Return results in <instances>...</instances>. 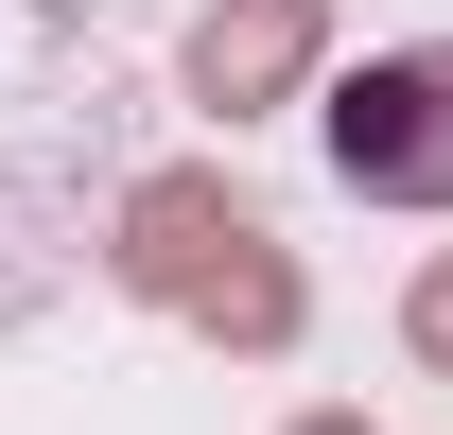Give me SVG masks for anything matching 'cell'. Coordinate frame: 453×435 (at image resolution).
<instances>
[{
    "label": "cell",
    "instance_id": "1",
    "mask_svg": "<svg viewBox=\"0 0 453 435\" xmlns=\"http://www.w3.org/2000/svg\"><path fill=\"white\" fill-rule=\"evenodd\" d=\"M122 296H157V314H192V331H226V348H296V262H280V226L244 210L210 157H174V174H140L122 192Z\"/></svg>",
    "mask_w": 453,
    "mask_h": 435
},
{
    "label": "cell",
    "instance_id": "2",
    "mask_svg": "<svg viewBox=\"0 0 453 435\" xmlns=\"http://www.w3.org/2000/svg\"><path fill=\"white\" fill-rule=\"evenodd\" d=\"M314 140H332V174L366 210H453V35L366 53L332 105H314Z\"/></svg>",
    "mask_w": 453,
    "mask_h": 435
},
{
    "label": "cell",
    "instance_id": "3",
    "mask_svg": "<svg viewBox=\"0 0 453 435\" xmlns=\"http://www.w3.org/2000/svg\"><path fill=\"white\" fill-rule=\"evenodd\" d=\"M314 53H332V0H210V18H192V105L262 122V105L314 88Z\"/></svg>",
    "mask_w": 453,
    "mask_h": 435
},
{
    "label": "cell",
    "instance_id": "4",
    "mask_svg": "<svg viewBox=\"0 0 453 435\" xmlns=\"http://www.w3.org/2000/svg\"><path fill=\"white\" fill-rule=\"evenodd\" d=\"M401 348H418V366L453 383V244H436V262H418V296H401Z\"/></svg>",
    "mask_w": 453,
    "mask_h": 435
},
{
    "label": "cell",
    "instance_id": "5",
    "mask_svg": "<svg viewBox=\"0 0 453 435\" xmlns=\"http://www.w3.org/2000/svg\"><path fill=\"white\" fill-rule=\"evenodd\" d=\"M296 435H366V418H296Z\"/></svg>",
    "mask_w": 453,
    "mask_h": 435
}]
</instances>
